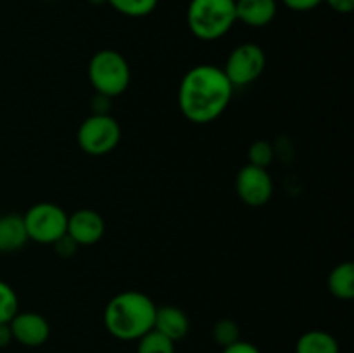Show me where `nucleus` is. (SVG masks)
Listing matches in <instances>:
<instances>
[{
  "instance_id": "7ed1b4c3",
  "label": "nucleus",
  "mask_w": 354,
  "mask_h": 353,
  "mask_svg": "<svg viewBox=\"0 0 354 353\" xmlns=\"http://www.w3.org/2000/svg\"><path fill=\"white\" fill-rule=\"evenodd\" d=\"M235 23V0H190L187 7V26L197 40H220Z\"/></svg>"
},
{
  "instance_id": "9b49d317",
  "label": "nucleus",
  "mask_w": 354,
  "mask_h": 353,
  "mask_svg": "<svg viewBox=\"0 0 354 353\" xmlns=\"http://www.w3.org/2000/svg\"><path fill=\"white\" fill-rule=\"evenodd\" d=\"M279 12L277 0H235L237 21L249 28H265Z\"/></svg>"
},
{
  "instance_id": "4468645a",
  "label": "nucleus",
  "mask_w": 354,
  "mask_h": 353,
  "mask_svg": "<svg viewBox=\"0 0 354 353\" xmlns=\"http://www.w3.org/2000/svg\"><path fill=\"white\" fill-rule=\"evenodd\" d=\"M328 291L334 298L341 301H349L354 298V265L351 262H342L328 273Z\"/></svg>"
},
{
  "instance_id": "1a4fd4ad",
  "label": "nucleus",
  "mask_w": 354,
  "mask_h": 353,
  "mask_svg": "<svg viewBox=\"0 0 354 353\" xmlns=\"http://www.w3.org/2000/svg\"><path fill=\"white\" fill-rule=\"evenodd\" d=\"M12 341L28 348H37L47 343L50 336V324L47 318L37 311H17L9 322Z\"/></svg>"
},
{
  "instance_id": "b1692460",
  "label": "nucleus",
  "mask_w": 354,
  "mask_h": 353,
  "mask_svg": "<svg viewBox=\"0 0 354 353\" xmlns=\"http://www.w3.org/2000/svg\"><path fill=\"white\" fill-rule=\"evenodd\" d=\"M111 100L109 97L102 96V93H95L90 102V106L93 107V113L92 114H109V106H111Z\"/></svg>"
},
{
  "instance_id": "f257e3e1",
  "label": "nucleus",
  "mask_w": 354,
  "mask_h": 353,
  "mask_svg": "<svg viewBox=\"0 0 354 353\" xmlns=\"http://www.w3.org/2000/svg\"><path fill=\"white\" fill-rule=\"evenodd\" d=\"M234 85L223 69L214 64H197L183 75L178 87V107L196 125L216 121L227 111Z\"/></svg>"
},
{
  "instance_id": "f03ea898",
  "label": "nucleus",
  "mask_w": 354,
  "mask_h": 353,
  "mask_svg": "<svg viewBox=\"0 0 354 353\" xmlns=\"http://www.w3.org/2000/svg\"><path fill=\"white\" fill-rule=\"evenodd\" d=\"M156 303L142 291H123L111 298L104 310V325L120 341H138L154 329Z\"/></svg>"
},
{
  "instance_id": "a878e982",
  "label": "nucleus",
  "mask_w": 354,
  "mask_h": 353,
  "mask_svg": "<svg viewBox=\"0 0 354 353\" xmlns=\"http://www.w3.org/2000/svg\"><path fill=\"white\" fill-rule=\"evenodd\" d=\"M10 341H12V332L9 324H0V348H6Z\"/></svg>"
},
{
  "instance_id": "cd10ccee",
  "label": "nucleus",
  "mask_w": 354,
  "mask_h": 353,
  "mask_svg": "<svg viewBox=\"0 0 354 353\" xmlns=\"http://www.w3.org/2000/svg\"><path fill=\"white\" fill-rule=\"evenodd\" d=\"M0 255H2V251H0Z\"/></svg>"
},
{
  "instance_id": "0eeeda50",
  "label": "nucleus",
  "mask_w": 354,
  "mask_h": 353,
  "mask_svg": "<svg viewBox=\"0 0 354 353\" xmlns=\"http://www.w3.org/2000/svg\"><path fill=\"white\" fill-rule=\"evenodd\" d=\"M266 68V54L258 44H241L228 54L223 73L235 87H245L254 83Z\"/></svg>"
},
{
  "instance_id": "9d476101",
  "label": "nucleus",
  "mask_w": 354,
  "mask_h": 353,
  "mask_svg": "<svg viewBox=\"0 0 354 353\" xmlns=\"http://www.w3.org/2000/svg\"><path fill=\"white\" fill-rule=\"evenodd\" d=\"M66 234L78 246H93L106 234V221L99 211L82 208L68 215Z\"/></svg>"
},
{
  "instance_id": "6ab92c4d",
  "label": "nucleus",
  "mask_w": 354,
  "mask_h": 353,
  "mask_svg": "<svg viewBox=\"0 0 354 353\" xmlns=\"http://www.w3.org/2000/svg\"><path fill=\"white\" fill-rule=\"evenodd\" d=\"M273 158H275V149L268 141H254L249 145L248 151V165L258 166V168H266L272 165Z\"/></svg>"
},
{
  "instance_id": "a211bd4d",
  "label": "nucleus",
  "mask_w": 354,
  "mask_h": 353,
  "mask_svg": "<svg viewBox=\"0 0 354 353\" xmlns=\"http://www.w3.org/2000/svg\"><path fill=\"white\" fill-rule=\"evenodd\" d=\"M213 339L221 348L234 345V343H237L241 339V327L232 318H220L213 325Z\"/></svg>"
},
{
  "instance_id": "423d86ee",
  "label": "nucleus",
  "mask_w": 354,
  "mask_h": 353,
  "mask_svg": "<svg viewBox=\"0 0 354 353\" xmlns=\"http://www.w3.org/2000/svg\"><path fill=\"white\" fill-rule=\"evenodd\" d=\"M23 220L30 241L38 244L52 246L66 234L68 227V213L64 208L48 201H41L28 208L26 213L23 215Z\"/></svg>"
},
{
  "instance_id": "ddd939ff",
  "label": "nucleus",
  "mask_w": 354,
  "mask_h": 353,
  "mask_svg": "<svg viewBox=\"0 0 354 353\" xmlns=\"http://www.w3.org/2000/svg\"><path fill=\"white\" fill-rule=\"evenodd\" d=\"M26 225H24L23 215L6 213L0 215V251L14 253L23 249L28 244Z\"/></svg>"
},
{
  "instance_id": "4be33fe9",
  "label": "nucleus",
  "mask_w": 354,
  "mask_h": 353,
  "mask_svg": "<svg viewBox=\"0 0 354 353\" xmlns=\"http://www.w3.org/2000/svg\"><path fill=\"white\" fill-rule=\"evenodd\" d=\"M282 3L294 12H308L320 7L324 0H282Z\"/></svg>"
},
{
  "instance_id": "bb28decb",
  "label": "nucleus",
  "mask_w": 354,
  "mask_h": 353,
  "mask_svg": "<svg viewBox=\"0 0 354 353\" xmlns=\"http://www.w3.org/2000/svg\"><path fill=\"white\" fill-rule=\"evenodd\" d=\"M90 3H93V6H100V3H106V0H88Z\"/></svg>"
},
{
  "instance_id": "dca6fc26",
  "label": "nucleus",
  "mask_w": 354,
  "mask_h": 353,
  "mask_svg": "<svg viewBox=\"0 0 354 353\" xmlns=\"http://www.w3.org/2000/svg\"><path fill=\"white\" fill-rule=\"evenodd\" d=\"M106 3L127 17H145L154 12L159 0H106Z\"/></svg>"
},
{
  "instance_id": "f3484780",
  "label": "nucleus",
  "mask_w": 354,
  "mask_h": 353,
  "mask_svg": "<svg viewBox=\"0 0 354 353\" xmlns=\"http://www.w3.org/2000/svg\"><path fill=\"white\" fill-rule=\"evenodd\" d=\"M137 353H175V343L152 329L138 339Z\"/></svg>"
},
{
  "instance_id": "20e7f679",
  "label": "nucleus",
  "mask_w": 354,
  "mask_h": 353,
  "mask_svg": "<svg viewBox=\"0 0 354 353\" xmlns=\"http://www.w3.org/2000/svg\"><path fill=\"white\" fill-rule=\"evenodd\" d=\"M88 82L95 93L114 99L127 92L131 82V69L121 52L102 48L88 62Z\"/></svg>"
},
{
  "instance_id": "393cba45",
  "label": "nucleus",
  "mask_w": 354,
  "mask_h": 353,
  "mask_svg": "<svg viewBox=\"0 0 354 353\" xmlns=\"http://www.w3.org/2000/svg\"><path fill=\"white\" fill-rule=\"evenodd\" d=\"M324 3L337 14H351L354 10V0H324Z\"/></svg>"
},
{
  "instance_id": "f8f14e48",
  "label": "nucleus",
  "mask_w": 354,
  "mask_h": 353,
  "mask_svg": "<svg viewBox=\"0 0 354 353\" xmlns=\"http://www.w3.org/2000/svg\"><path fill=\"white\" fill-rule=\"evenodd\" d=\"M154 329L168 339H171L173 343H176L189 334L190 318L182 308L165 305V307H158V310H156Z\"/></svg>"
},
{
  "instance_id": "412c9836",
  "label": "nucleus",
  "mask_w": 354,
  "mask_h": 353,
  "mask_svg": "<svg viewBox=\"0 0 354 353\" xmlns=\"http://www.w3.org/2000/svg\"><path fill=\"white\" fill-rule=\"evenodd\" d=\"M52 246H54L55 253H57L59 256H62V258H71V256L75 255L80 248V246L76 244V242L73 241L68 234H64L62 237H59Z\"/></svg>"
},
{
  "instance_id": "5701e85b",
  "label": "nucleus",
  "mask_w": 354,
  "mask_h": 353,
  "mask_svg": "<svg viewBox=\"0 0 354 353\" xmlns=\"http://www.w3.org/2000/svg\"><path fill=\"white\" fill-rule=\"evenodd\" d=\"M221 353H261V350H259L256 345H252V343L239 339V341L234 343V345L225 346Z\"/></svg>"
},
{
  "instance_id": "aec40b11",
  "label": "nucleus",
  "mask_w": 354,
  "mask_h": 353,
  "mask_svg": "<svg viewBox=\"0 0 354 353\" xmlns=\"http://www.w3.org/2000/svg\"><path fill=\"white\" fill-rule=\"evenodd\" d=\"M17 311H19V301L16 291L10 284L0 280V324H9Z\"/></svg>"
},
{
  "instance_id": "6e6552de",
  "label": "nucleus",
  "mask_w": 354,
  "mask_h": 353,
  "mask_svg": "<svg viewBox=\"0 0 354 353\" xmlns=\"http://www.w3.org/2000/svg\"><path fill=\"white\" fill-rule=\"evenodd\" d=\"M235 190L239 199L248 206H265L273 196V180L266 168L244 165L235 176Z\"/></svg>"
},
{
  "instance_id": "2eb2a0df",
  "label": "nucleus",
  "mask_w": 354,
  "mask_h": 353,
  "mask_svg": "<svg viewBox=\"0 0 354 353\" xmlns=\"http://www.w3.org/2000/svg\"><path fill=\"white\" fill-rule=\"evenodd\" d=\"M296 353H339V343L327 331L313 329L297 339Z\"/></svg>"
},
{
  "instance_id": "39448f33",
  "label": "nucleus",
  "mask_w": 354,
  "mask_h": 353,
  "mask_svg": "<svg viewBox=\"0 0 354 353\" xmlns=\"http://www.w3.org/2000/svg\"><path fill=\"white\" fill-rule=\"evenodd\" d=\"M121 127L111 114H90L76 132L80 149L88 156H106L118 147Z\"/></svg>"
}]
</instances>
